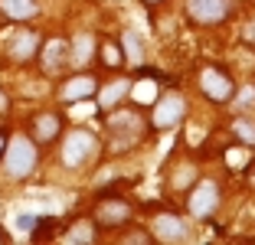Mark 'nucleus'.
I'll return each mask as SVG.
<instances>
[{
    "label": "nucleus",
    "instance_id": "1",
    "mask_svg": "<svg viewBox=\"0 0 255 245\" xmlns=\"http://www.w3.org/2000/svg\"><path fill=\"white\" fill-rule=\"evenodd\" d=\"M108 134H112L115 150H131L137 141H144L147 121H144L134 108H115L112 118H108Z\"/></svg>",
    "mask_w": 255,
    "mask_h": 245
},
{
    "label": "nucleus",
    "instance_id": "2",
    "mask_svg": "<svg viewBox=\"0 0 255 245\" xmlns=\"http://www.w3.org/2000/svg\"><path fill=\"white\" fill-rule=\"evenodd\" d=\"M3 170H7L10 180H26L33 170H36V160H39V150L36 144L30 141V137H13V141H7V147H3Z\"/></svg>",
    "mask_w": 255,
    "mask_h": 245
},
{
    "label": "nucleus",
    "instance_id": "3",
    "mask_svg": "<svg viewBox=\"0 0 255 245\" xmlns=\"http://www.w3.org/2000/svg\"><path fill=\"white\" fill-rule=\"evenodd\" d=\"M196 85H200V92L210 98L213 105H229V102H236V82H233V75L226 72L223 66H216V62L200 66Z\"/></svg>",
    "mask_w": 255,
    "mask_h": 245
},
{
    "label": "nucleus",
    "instance_id": "4",
    "mask_svg": "<svg viewBox=\"0 0 255 245\" xmlns=\"http://www.w3.org/2000/svg\"><path fill=\"white\" fill-rule=\"evenodd\" d=\"M98 137L89 131V127H72V131L62 137V163L66 167H85L98 157Z\"/></svg>",
    "mask_w": 255,
    "mask_h": 245
},
{
    "label": "nucleus",
    "instance_id": "5",
    "mask_svg": "<svg viewBox=\"0 0 255 245\" xmlns=\"http://www.w3.org/2000/svg\"><path fill=\"white\" fill-rule=\"evenodd\" d=\"M219 203H223V193H219L216 180H196V186L187 196V209H190V216H196V219H213V213L219 209Z\"/></svg>",
    "mask_w": 255,
    "mask_h": 245
},
{
    "label": "nucleus",
    "instance_id": "6",
    "mask_svg": "<svg viewBox=\"0 0 255 245\" xmlns=\"http://www.w3.org/2000/svg\"><path fill=\"white\" fill-rule=\"evenodd\" d=\"M236 0H187V16L200 26H219L233 16Z\"/></svg>",
    "mask_w": 255,
    "mask_h": 245
},
{
    "label": "nucleus",
    "instance_id": "7",
    "mask_svg": "<svg viewBox=\"0 0 255 245\" xmlns=\"http://www.w3.org/2000/svg\"><path fill=\"white\" fill-rule=\"evenodd\" d=\"M128 219H131V203L125 196H108V193L98 196L95 226H102V229H121Z\"/></svg>",
    "mask_w": 255,
    "mask_h": 245
},
{
    "label": "nucleus",
    "instance_id": "8",
    "mask_svg": "<svg viewBox=\"0 0 255 245\" xmlns=\"http://www.w3.org/2000/svg\"><path fill=\"white\" fill-rule=\"evenodd\" d=\"M187 118V102L183 95H164L154 98V112H150V121L157 131H167V127H177L180 121Z\"/></svg>",
    "mask_w": 255,
    "mask_h": 245
},
{
    "label": "nucleus",
    "instance_id": "9",
    "mask_svg": "<svg viewBox=\"0 0 255 245\" xmlns=\"http://www.w3.org/2000/svg\"><path fill=\"white\" fill-rule=\"evenodd\" d=\"M147 232L154 239H160V242H187L190 239V226L183 223V216H177V213H157L150 219Z\"/></svg>",
    "mask_w": 255,
    "mask_h": 245
},
{
    "label": "nucleus",
    "instance_id": "10",
    "mask_svg": "<svg viewBox=\"0 0 255 245\" xmlns=\"http://www.w3.org/2000/svg\"><path fill=\"white\" fill-rule=\"evenodd\" d=\"M36 52H39L43 75H62L69 69V43L66 39H46Z\"/></svg>",
    "mask_w": 255,
    "mask_h": 245
},
{
    "label": "nucleus",
    "instance_id": "11",
    "mask_svg": "<svg viewBox=\"0 0 255 245\" xmlns=\"http://www.w3.org/2000/svg\"><path fill=\"white\" fill-rule=\"evenodd\" d=\"M98 95V79L92 72H79L72 75V79L62 82V89H59V98L66 105H75V102H85V98H95Z\"/></svg>",
    "mask_w": 255,
    "mask_h": 245
},
{
    "label": "nucleus",
    "instance_id": "12",
    "mask_svg": "<svg viewBox=\"0 0 255 245\" xmlns=\"http://www.w3.org/2000/svg\"><path fill=\"white\" fill-rule=\"evenodd\" d=\"M59 131H62V118L56 112H43V115H36V118L30 121V141L36 144V147L53 144L56 137H59Z\"/></svg>",
    "mask_w": 255,
    "mask_h": 245
},
{
    "label": "nucleus",
    "instance_id": "13",
    "mask_svg": "<svg viewBox=\"0 0 255 245\" xmlns=\"http://www.w3.org/2000/svg\"><path fill=\"white\" fill-rule=\"evenodd\" d=\"M36 49H39V36L33 30H20L7 46V52H10L13 62H30L33 56H36Z\"/></svg>",
    "mask_w": 255,
    "mask_h": 245
},
{
    "label": "nucleus",
    "instance_id": "14",
    "mask_svg": "<svg viewBox=\"0 0 255 245\" xmlns=\"http://www.w3.org/2000/svg\"><path fill=\"white\" fill-rule=\"evenodd\" d=\"M0 13L13 23H30L39 13V3L36 0H0Z\"/></svg>",
    "mask_w": 255,
    "mask_h": 245
},
{
    "label": "nucleus",
    "instance_id": "15",
    "mask_svg": "<svg viewBox=\"0 0 255 245\" xmlns=\"http://www.w3.org/2000/svg\"><path fill=\"white\" fill-rule=\"evenodd\" d=\"M128 89H131V82L128 79H115L112 85H105V89H102V85H98V108H102V112H112L115 105H121V98L128 95Z\"/></svg>",
    "mask_w": 255,
    "mask_h": 245
},
{
    "label": "nucleus",
    "instance_id": "16",
    "mask_svg": "<svg viewBox=\"0 0 255 245\" xmlns=\"http://www.w3.org/2000/svg\"><path fill=\"white\" fill-rule=\"evenodd\" d=\"M95 56H98V62H102V69H125V62H128L125 49H121L118 43H112V39H102V43L95 46Z\"/></svg>",
    "mask_w": 255,
    "mask_h": 245
},
{
    "label": "nucleus",
    "instance_id": "17",
    "mask_svg": "<svg viewBox=\"0 0 255 245\" xmlns=\"http://www.w3.org/2000/svg\"><path fill=\"white\" fill-rule=\"evenodd\" d=\"M95 36H79L75 43H69V66H89L92 56H95Z\"/></svg>",
    "mask_w": 255,
    "mask_h": 245
},
{
    "label": "nucleus",
    "instance_id": "18",
    "mask_svg": "<svg viewBox=\"0 0 255 245\" xmlns=\"http://www.w3.org/2000/svg\"><path fill=\"white\" fill-rule=\"evenodd\" d=\"M98 239V226L95 223H89V219H79V223H72L66 232H62V242H82V245H89V242H95Z\"/></svg>",
    "mask_w": 255,
    "mask_h": 245
},
{
    "label": "nucleus",
    "instance_id": "19",
    "mask_svg": "<svg viewBox=\"0 0 255 245\" xmlns=\"http://www.w3.org/2000/svg\"><path fill=\"white\" fill-rule=\"evenodd\" d=\"M128 92H131V98H134L137 105H150L154 98L160 95V89H157V82H154V79L144 82V72H141V82H131V89H128Z\"/></svg>",
    "mask_w": 255,
    "mask_h": 245
},
{
    "label": "nucleus",
    "instance_id": "20",
    "mask_svg": "<svg viewBox=\"0 0 255 245\" xmlns=\"http://www.w3.org/2000/svg\"><path fill=\"white\" fill-rule=\"evenodd\" d=\"M233 137L242 144V147H255V121L236 118V121H233Z\"/></svg>",
    "mask_w": 255,
    "mask_h": 245
},
{
    "label": "nucleus",
    "instance_id": "21",
    "mask_svg": "<svg viewBox=\"0 0 255 245\" xmlns=\"http://www.w3.org/2000/svg\"><path fill=\"white\" fill-rule=\"evenodd\" d=\"M53 229H56V219H36V226L30 229V236H33V242H43V239L53 236Z\"/></svg>",
    "mask_w": 255,
    "mask_h": 245
},
{
    "label": "nucleus",
    "instance_id": "22",
    "mask_svg": "<svg viewBox=\"0 0 255 245\" xmlns=\"http://www.w3.org/2000/svg\"><path fill=\"white\" fill-rule=\"evenodd\" d=\"M125 39H128V52H131V59H141L144 56V43H141V36H137L134 30H128L125 33ZM125 52V56H128Z\"/></svg>",
    "mask_w": 255,
    "mask_h": 245
},
{
    "label": "nucleus",
    "instance_id": "23",
    "mask_svg": "<svg viewBox=\"0 0 255 245\" xmlns=\"http://www.w3.org/2000/svg\"><path fill=\"white\" fill-rule=\"evenodd\" d=\"M36 219H39V216H30V213H23V216H16V226H20L23 232H30L33 226H36Z\"/></svg>",
    "mask_w": 255,
    "mask_h": 245
},
{
    "label": "nucleus",
    "instance_id": "24",
    "mask_svg": "<svg viewBox=\"0 0 255 245\" xmlns=\"http://www.w3.org/2000/svg\"><path fill=\"white\" fill-rule=\"evenodd\" d=\"M242 39H246L249 46H255V20H249L246 26H242Z\"/></svg>",
    "mask_w": 255,
    "mask_h": 245
},
{
    "label": "nucleus",
    "instance_id": "25",
    "mask_svg": "<svg viewBox=\"0 0 255 245\" xmlns=\"http://www.w3.org/2000/svg\"><path fill=\"white\" fill-rule=\"evenodd\" d=\"M125 242H150V232H125Z\"/></svg>",
    "mask_w": 255,
    "mask_h": 245
},
{
    "label": "nucleus",
    "instance_id": "26",
    "mask_svg": "<svg viewBox=\"0 0 255 245\" xmlns=\"http://www.w3.org/2000/svg\"><path fill=\"white\" fill-rule=\"evenodd\" d=\"M10 112V98H7V92L0 89V115H7Z\"/></svg>",
    "mask_w": 255,
    "mask_h": 245
},
{
    "label": "nucleus",
    "instance_id": "27",
    "mask_svg": "<svg viewBox=\"0 0 255 245\" xmlns=\"http://www.w3.org/2000/svg\"><path fill=\"white\" fill-rule=\"evenodd\" d=\"M3 147H7V134L0 131V157H3Z\"/></svg>",
    "mask_w": 255,
    "mask_h": 245
},
{
    "label": "nucleus",
    "instance_id": "28",
    "mask_svg": "<svg viewBox=\"0 0 255 245\" xmlns=\"http://www.w3.org/2000/svg\"><path fill=\"white\" fill-rule=\"evenodd\" d=\"M144 3H147V7H157V3H164V0H144Z\"/></svg>",
    "mask_w": 255,
    "mask_h": 245
},
{
    "label": "nucleus",
    "instance_id": "29",
    "mask_svg": "<svg viewBox=\"0 0 255 245\" xmlns=\"http://www.w3.org/2000/svg\"><path fill=\"white\" fill-rule=\"evenodd\" d=\"M0 242H7V232H3V229H0Z\"/></svg>",
    "mask_w": 255,
    "mask_h": 245
}]
</instances>
